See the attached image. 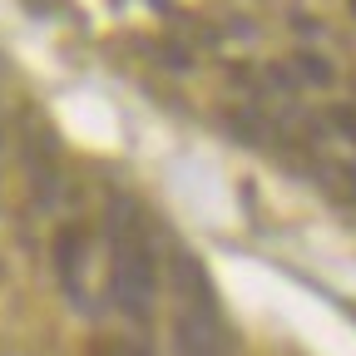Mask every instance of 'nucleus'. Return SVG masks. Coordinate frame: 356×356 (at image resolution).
<instances>
[{
    "label": "nucleus",
    "mask_w": 356,
    "mask_h": 356,
    "mask_svg": "<svg viewBox=\"0 0 356 356\" xmlns=\"http://www.w3.org/2000/svg\"><path fill=\"white\" fill-rule=\"evenodd\" d=\"M104 233H109V297L129 322H149L159 267H154V248H149V228L139 208L114 193L104 213Z\"/></svg>",
    "instance_id": "1"
},
{
    "label": "nucleus",
    "mask_w": 356,
    "mask_h": 356,
    "mask_svg": "<svg viewBox=\"0 0 356 356\" xmlns=\"http://www.w3.org/2000/svg\"><path fill=\"white\" fill-rule=\"evenodd\" d=\"M168 277H173V292H178V312H188V317H203V322H222L218 292H213V282H208V273L198 267L193 252L173 248V257H168Z\"/></svg>",
    "instance_id": "2"
},
{
    "label": "nucleus",
    "mask_w": 356,
    "mask_h": 356,
    "mask_svg": "<svg viewBox=\"0 0 356 356\" xmlns=\"http://www.w3.org/2000/svg\"><path fill=\"white\" fill-rule=\"evenodd\" d=\"M84 267H89V238H84V228H60L55 233V277H60V287H65V297L79 307V312H89V292H84Z\"/></svg>",
    "instance_id": "3"
},
{
    "label": "nucleus",
    "mask_w": 356,
    "mask_h": 356,
    "mask_svg": "<svg viewBox=\"0 0 356 356\" xmlns=\"http://www.w3.org/2000/svg\"><path fill=\"white\" fill-rule=\"evenodd\" d=\"M292 79L297 84H317V89H327L332 79H337V70L322 60V55H312V50H302L297 60H292Z\"/></svg>",
    "instance_id": "4"
},
{
    "label": "nucleus",
    "mask_w": 356,
    "mask_h": 356,
    "mask_svg": "<svg viewBox=\"0 0 356 356\" xmlns=\"http://www.w3.org/2000/svg\"><path fill=\"white\" fill-rule=\"evenodd\" d=\"M327 129L337 134L346 149H356V104H337V109L327 114Z\"/></svg>",
    "instance_id": "5"
},
{
    "label": "nucleus",
    "mask_w": 356,
    "mask_h": 356,
    "mask_svg": "<svg viewBox=\"0 0 356 356\" xmlns=\"http://www.w3.org/2000/svg\"><path fill=\"white\" fill-rule=\"evenodd\" d=\"M89 356H149L139 341H95L89 346Z\"/></svg>",
    "instance_id": "6"
}]
</instances>
